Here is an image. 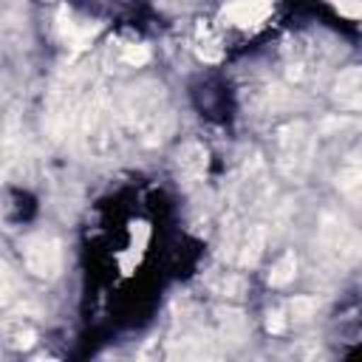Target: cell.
Listing matches in <instances>:
<instances>
[{
    "mask_svg": "<svg viewBox=\"0 0 362 362\" xmlns=\"http://www.w3.org/2000/svg\"><path fill=\"white\" fill-rule=\"evenodd\" d=\"M178 173L187 184H195L206 173V150L198 141H187L178 150Z\"/></svg>",
    "mask_w": 362,
    "mask_h": 362,
    "instance_id": "9",
    "label": "cell"
},
{
    "mask_svg": "<svg viewBox=\"0 0 362 362\" xmlns=\"http://www.w3.org/2000/svg\"><path fill=\"white\" fill-rule=\"evenodd\" d=\"M266 325H269V331H272V334H280V331L286 328L283 311H274V314H269V322H266Z\"/></svg>",
    "mask_w": 362,
    "mask_h": 362,
    "instance_id": "22",
    "label": "cell"
},
{
    "mask_svg": "<svg viewBox=\"0 0 362 362\" xmlns=\"http://www.w3.org/2000/svg\"><path fill=\"white\" fill-rule=\"evenodd\" d=\"M119 124H122V110L113 107V99L105 88H96L82 102V110L74 124L79 150L90 158H107L116 147Z\"/></svg>",
    "mask_w": 362,
    "mask_h": 362,
    "instance_id": "2",
    "label": "cell"
},
{
    "mask_svg": "<svg viewBox=\"0 0 362 362\" xmlns=\"http://www.w3.org/2000/svg\"><path fill=\"white\" fill-rule=\"evenodd\" d=\"M320 249H322L325 257H331L334 263L345 266L359 255V238L345 223V218L328 212L320 221Z\"/></svg>",
    "mask_w": 362,
    "mask_h": 362,
    "instance_id": "4",
    "label": "cell"
},
{
    "mask_svg": "<svg viewBox=\"0 0 362 362\" xmlns=\"http://www.w3.org/2000/svg\"><path fill=\"white\" fill-rule=\"evenodd\" d=\"M288 311H291L294 320H308L317 311V300H311V297H294L291 305H288Z\"/></svg>",
    "mask_w": 362,
    "mask_h": 362,
    "instance_id": "19",
    "label": "cell"
},
{
    "mask_svg": "<svg viewBox=\"0 0 362 362\" xmlns=\"http://www.w3.org/2000/svg\"><path fill=\"white\" fill-rule=\"evenodd\" d=\"M274 164L286 178H303L314 158V133L305 122L294 119L274 130Z\"/></svg>",
    "mask_w": 362,
    "mask_h": 362,
    "instance_id": "3",
    "label": "cell"
},
{
    "mask_svg": "<svg viewBox=\"0 0 362 362\" xmlns=\"http://www.w3.org/2000/svg\"><path fill=\"white\" fill-rule=\"evenodd\" d=\"M243 288H246L243 277H226V280H223V286H221V291H223L226 297H240V294H243Z\"/></svg>",
    "mask_w": 362,
    "mask_h": 362,
    "instance_id": "20",
    "label": "cell"
},
{
    "mask_svg": "<svg viewBox=\"0 0 362 362\" xmlns=\"http://www.w3.org/2000/svg\"><path fill=\"white\" fill-rule=\"evenodd\" d=\"M209 354H215V351H212L209 342L201 339V337L175 339L173 348H170V356H181V359H201V356H209Z\"/></svg>",
    "mask_w": 362,
    "mask_h": 362,
    "instance_id": "15",
    "label": "cell"
},
{
    "mask_svg": "<svg viewBox=\"0 0 362 362\" xmlns=\"http://www.w3.org/2000/svg\"><path fill=\"white\" fill-rule=\"evenodd\" d=\"M23 263L25 272L40 280H54L62 266V246L51 235H34L23 243Z\"/></svg>",
    "mask_w": 362,
    "mask_h": 362,
    "instance_id": "5",
    "label": "cell"
},
{
    "mask_svg": "<svg viewBox=\"0 0 362 362\" xmlns=\"http://www.w3.org/2000/svg\"><path fill=\"white\" fill-rule=\"evenodd\" d=\"M122 124L147 147H156L167 139L173 113L167 102V90L158 82H139L127 90L122 102Z\"/></svg>",
    "mask_w": 362,
    "mask_h": 362,
    "instance_id": "1",
    "label": "cell"
},
{
    "mask_svg": "<svg viewBox=\"0 0 362 362\" xmlns=\"http://www.w3.org/2000/svg\"><path fill=\"white\" fill-rule=\"evenodd\" d=\"M195 51H198V57H201L204 62H218V59H221V54H223V48H221V42H218V37H215L206 25H201V28H198Z\"/></svg>",
    "mask_w": 362,
    "mask_h": 362,
    "instance_id": "16",
    "label": "cell"
},
{
    "mask_svg": "<svg viewBox=\"0 0 362 362\" xmlns=\"http://www.w3.org/2000/svg\"><path fill=\"white\" fill-rule=\"evenodd\" d=\"M269 195V175H266V164L263 158L252 156L243 161V170L235 181V189H232V201L238 209H255L266 201Z\"/></svg>",
    "mask_w": 362,
    "mask_h": 362,
    "instance_id": "6",
    "label": "cell"
},
{
    "mask_svg": "<svg viewBox=\"0 0 362 362\" xmlns=\"http://www.w3.org/2000/svg\"><path fill=\"white\" fill-rule=\"evenodd\" d=\"M59 34H62V40L71 45V48H85L90 40H93V34H96V28L99 25H82V23H76L74 17H71V11H59Z\"/></svg>",
    "mask_w": 362,
    "mask_h": 362,
    "instance_id": "13",
    "label": "cell"
},
{
    "mask_svg": "<svg viewBox=\"0 0 362 362\" xmlns=\"http://www.w3.org/2000/svg\"><path fill=\"white\" fill-rule=\"evenodd\" d=\"M334 105L342 110H362V65H351L337 74L331 88Z\"/></svg>",
    "mask_w": 362,
    "mask_h": 362,
    "instance_id": "7",
    "label": "cell"
},
{
    "mask_svg": "<svg viewBox=\"0 0 362 362\" xmlns=\"http://www.w3.org/2000/svg\"><path fill=\"white\" fill-rule=\"evenodd\" d=\"M14 300V280H11V269L3 266V305H11Z\"/></svg>",
    "mask_w": 362,
    "mask_h": 362,
    "instance_id": "21",
    "label": "cell"
},
{
    "mask_svg": "<svg viewBox=\"0 0 362 362\" xmlns=\"http://www.w3.org/2000/svg\"><path fill=\"white\" fill-rule=\"evenodd\" d=\"M337 187L345 195L362 198V153H354V156H348L339 164V170H337Z\"/></svg>",
    "mask_w": 362,
    "mask_h": 362,
    "instance_id": "11",
    "label": "cell"
},
{
    "mask_svg": "<svg viewBox=\"0 0 362 362\" xmlns=\"http://www.w3.org/2000/svg\"><path fill=\"white\" fill-rule=\"evenodd\" d=\"M272 3L274 0H232L229 6H223V20L238 28L260 25L272 14Z\"/></svg>",
    "mask_w": 362,
    "mask_h": 362,
    "instance_id": "8",
    "label": "cell"
},
{
    "mask_svg": "<svg viewBox=\"0 0 362 362\" xmlns=\"http://www.w3.org/2000/svg\"><path fill=\"white\" fill-rule=\"evenodd\" d=\"M34 337H37L34 328L23 317H6V322H3V339H6L8 348L25 351V348L34 345Z\"/></svg>",
    "mask_w": 362,
    "mask_h": 362,
    "instance_id": "14",
    "label": "cell"
},
{
    "mask_svg": "<svg viewBox=\"0 0 362 362\" xmlns=\"http://www.w3.org/2000/svg\"><path fill=\"white\" fill-rule=\"evenodd\" d=\"M235 249H238V263L240 266H255L260 260L263 249H266V226H260V223L246 226V232L240 235Z\"/></svg>",
    "mask_w": 362,
    "mask_h": 362,
    "instance_id": "10",
    "label": "cell"
},
{
    "mask_svg": "<svg viewBox=\"0 0 362 362\" xmlns=\"http://www.w3.org/2000/svg\"><path fill=\"white\" fill-rule=\"evenodd\" d=\"M294 272H297V257L294 252H286L269 272V286H286L294 280Z\"/></svg>",
    "mask_w": 362,
    "mask_h": 362,
    "instance_id": "17",
    "label": "cell"
},
{
    "mask_svg": "<svg viewBox=\"0 0 362 362\" xmlns=\"http://www.w3.org/2000/svg\"><path fill=\"white\" fill-rule=\"evenodd\" d=\"M218 331H221L223 342L240 345L246 339V334H249V322L238 308H221L218 311Z\"/></svg>",
    "mask_w": 362,
    "mask_h": 362,
    "instance_id": "12",
    "label": "cell"
},
{
    "mask_svg": "<svg viewBox=\"0 0 362 362\" xmlns=\"http://www.w3.org/2000/svg\"><path fill=\"white\" fill-rule=\"evenodd\" d=\"M150 59V51H147V45H124L122 48V62H127V65H133V68H141L144 62Z\"/></svg>",
    "mask_w": 362,
    "mask_h": 362,
    "instance_id": "18",
    "label": "cell"
}]
</instances>
